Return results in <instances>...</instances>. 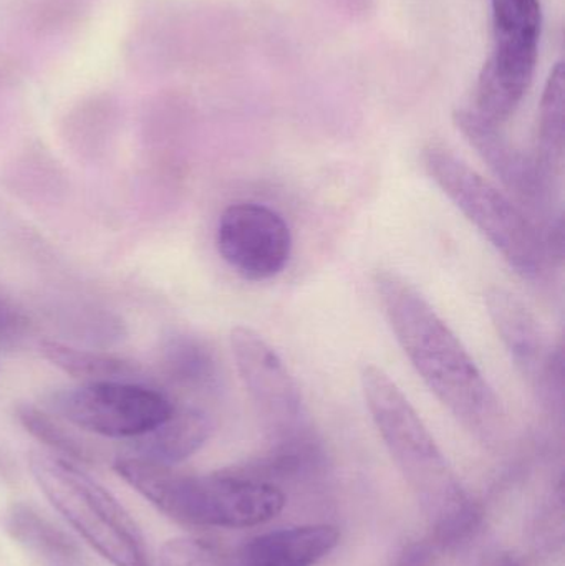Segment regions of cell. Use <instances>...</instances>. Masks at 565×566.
I'll use <instances>...</instances> for the list:
<instances>
[{"label": "cell", "mask_w": 565, "mask_h": 566, "mask_svg": "<svg viewBox=\"0 0 565 566\" xmlns=\"http://www.w3.org/2000/svg\"><path fill=\"white\" fill-rule=\"evenodd\" d=\"M50 402L76 428L115 439L142 438L175 411L163 392L128 381L86 382L55 392Z\"/></svg>", "instance_id": "6"}, {"label": "cell", "mask_w": 565, "mask_h": 566, "mask_svg": "<svg viewBox=\"0 0 565 566\" xmlns=\"http://www.w3.org/2000/svg\"><path fill=\"white\" fill-rule=\"evenodd\" d=\"M161 566H241L216 545L199 538H172L161 548Z\"/></svg>", "instance_id": "19"}, {"label": "cell", "mask_w": 565, "mask_h": 566, "mask_svg": "<svg viewBox=\"0 0 565 566\" xmlns=\"http://www.w3.org/2000/svg\"><path fill=\"white\" fill-rule=\"evenodd\" d=\"M565 73L563 63H557L544 88L541 102L540 145L536 158L541 171L551 182L563 168L565 145Z\"/></svg>", "instance_id": "14"}, {"label": "cell", "mask_w": 565, "mask_h": 566, "mask_svg": "<svg viewBox=\"0 0 565 566\" xmlns=\"http://www.w3.org/2000/svg\"><path fill=\"white\" fill-rule=\"evenodd\" d=\"M431 547L428 544L411 545L407 548L404 555H401L400 564L398 566H428L431 560Z\"/></svg>", "instance_id": "20"}, {"label": "cell", "mask_w": 565, "mask_h": 566, "mask_svg": "<svg viewBox=\"0 0 565 566\" xmlns=\"http://www.w3.org/2000/svg\"><path fill=\"white\" fill-rule=\"evenodd\" d=\"M17 418L27 432L60 454V458L85 462V464L95 461L96 452L93 451L92 446L65 426L60 424L52 416L45 415L33 406L22 405L17 408Z\"/></svg>", "instance_id": "17"}, {"label": "cell", "mask_w": 565, "mask_h": 566, "mask_svg": "<svg viewBox=\"0 0 565 566\" xmlns=\"http://www.w3.org/2000/svg\"><path fill=\"white\" fill-rule=\"evenodd\" d=\"M19 325L20 318L17 312H13L12 306L7 305L3 300H0V338L13 335Z\"/></svg>", "instance_id": "21"}, {"label": "cell", "mask_w": 565, "mask_h": 566, "mask_svg": "<svg viewBox=\"0 0 565 566\" xmlns=\"http://www.w3.org/2000/svg\"><path fill=\"white\" fill-rule=\"evenodd\" d=\"M484 303L504 348L521 375L537 391L546 395L561 392V356L554 355L531 310L514 293L501 286H490L484 293Z\"/></svg>", "instance_id": "9"}, {"label": "cell", "mask_w": 565, "mask_h": 566, "mask_svg": "<svg viewBox=\"0 0 565 566\" xmlns=\"http://www.w3.org/2000/svg\"><path fill=\"white\" fill-rule=\"evenodd\" d=\"M229 342L239 378L269 434L279 444L307 439L301 389L278 352L244 325L231 329Z\"/></svg>", "instance_id": "7"}, {"label": "cell", "mask_w": 565, "mask_h": 566, "mask_svg": "<svg viewBox=\"0 0 565 566\" xmlns=\"http://www.w3.org/2000/svg\"><path fill=\"white\" fill-rule=\"evenodd\" d=\"M212 422L195 408H175L172 415L148 434L136 439L138 458L175 465L199 451L211 436Z\"/></svg>", "instance_id": "13"}, {"label": "cell", "mask_w": 565, "mask_h": 566, "mask_svg": "<svg viewBox=\"0 0 565 566\" xmlns=\"http://www.w3.org/2000/svg\"><path fill=\"white\" fill-rule=\"evenodd\" d=\"M374 286L388 325L415 371L438 401L471 431L500 426V399L457 333L404 275L378 269Z\"/></svg>", "instance_id": "1"}, {"label": "cell", "mask_w": 565, "mask_h": 566, "mask_svg": "<svg viewBox=\"0 0 565 566\" xmlns=\"http://www.w3.org/2000/svg\"><path fill=\"white\" fill-rule=\"evenodd\" d=\"M29 468L46 501L106 562L113 566H153L132 515L75 462L33 452Z\"/></svg>", "instance_id": "5"}, {"label": "cell", "mask_w": 565, "mask_h": 566, "mask_svg": "<svg viewBox=\"0 0 565 566\" xmlns=\"http://www.w3.org/2000/svg\"><path fill=\"white\" fill-rule=\"evenodd\" d=\"M423 166L516 274L526 281H543L553 255L543 231L516 202L444 146L425 148Z\"/></svg>", "instance_id": "4"}, {"label": "cell", "mask_w": 565, "mask_h": 566, "mask_svg": "<svg viewBox=\"0 0 565 566\" xmlns=\"http://www.w3.org/2000/svg\"><path fill=\"white\" fill-rule=\"evenodd\" d=\"M7 527L17 542L40 554L55 558H73L76 555L73 542L29 505H15L9 514Z\"/></svg>", "instance_id": "16"}, {"label": "cell", "mask_w": 565, "mask_h": 566, "mask_svg": "<svg viewBox=\"0 0 565 566\" xmlns=\"http://www.w3.org/2000/svg\"><path fill=\"white\" fill-rule=\"evenodd\" d=\"M331 525L282 528L251 538L239 552L241 566H315L338 545Z\"/></svg>", "instance_id": "12"}, {"label": "cell", "mask_w": 565, "mask_h": 566, "mask_svg": "<svg viewBox=\"0 0 565 566\" xmlns=\"http://www.w3.org/2000/svg\"><path fill=\"white\" fill-rule=\"evenodd\" d=\"M360 386L372 419L417 494L435 538L447 544L470 534L478 524L477 509L407 396L380 366L365 365Z\"/></svg>", "instance_id": "2"}, {"label": "cell", "mask_w": 565, "mask_h": 566, "mask_svg": "<svg viewBox=\"0 0 565 566\" xmlns=\"http://www.w3.org/2000/svg\"><path fill=\"white\" fill-rule=\"evenodd\" d=\"M113 469L159 512L191 527H255L278 517L285 505L278 485L244 471L181 474L138 455L116 459Z\"/></svg>", "instance_id": "3"}, {"label": "cell", "mask_w": 565, "mask_h": 566, "mask_svg": "<svg viewBox=\"0 0 565 566\" xmlns=\"http://www.w3.org/2000/svg\"><path fill=\"white\" fill-rule=\"evenodd\" d=\"M166 368L172 379L191 388H209L216 381L215 358L196 339H176L166 353Z\"/></svg>", "instance_id": "18"}, {"label": "cell", "mask_w": 565, "mask_h": 566, "mask_svg": "<svg viewBox=\"0 0 565 566\" xmlns=\"http://www.w3.org/2000/svg\"><path fill=\"white\" fill-rule=\"evenodd\" d=\"M453 122L514 198L527 208L546 211L553 182L541 171L536 158L516 148L503 135L501 126L488 122L474 109H457Z\"/></svg>", "instance_id": "10"}, {"label": "cell", "mask_w": 565, "mask_h": 566, "mask_svg": "<svg viewBox=\"0 0 565 566\" xmlns=\"http://www.w3.org/2000/svg\"><path fill=\"white\" fill-rule=\"evenodd\" d=\"M218 251L249 282L278 277L291 261L292 234L274 209L258 202L229 206L218 224Z\"/></svg>", "instance_id": "8"}, {"label": "cell", "mask_w": 565, "mask_h": 566, "mask_svg": "<svg viewBox=\"0 0 565 566\" xmlns=\"http://www.w3.org/2000/svg\"><path fill=\"white\" fill-rule=\"evenodd\" d=\"M40 349L56 368L86 382L125 381L135 371L129 363L116 356L86 352L59 342H43Z\"/></svg>", "instance_id": "15"}, {"label": "cell", "mask_w": 565, "mask_h": 566, "mask_svg": "<svg viewBox=\"0 0 565 566\" xmlns=\"http://www.w3.org/2000/svg\"><path fill=\"white\" fill-rule=\"evenodd\" d=\"M540 36L524 32L494 36L493 56L478 80V115L498 126L514 115L533 82Z\"/></svg>", "instance_id": "11"}]
</instances>
